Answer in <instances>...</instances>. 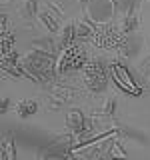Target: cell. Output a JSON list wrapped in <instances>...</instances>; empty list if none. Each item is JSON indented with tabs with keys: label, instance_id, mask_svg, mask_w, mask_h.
Returning <instances> with one entry per match:
<instances>
[{
	"label": "cell",
	"instance_id": "cell-1",
	"mask_svg": "<svg viewBox=\"0 0 150 160\" xmlns=\"http://www.w3.org/2000/svg\"><path fill=\"white\" fill-rule=\"evenodd\" d=\"M20 64H22V70L28 78L36 80L42 86H52L56 84V58L52 54L40 52V50H30L26 52L22 58H20Z\"/></svg>",
	"mask_w": 150,
	"mask_h": 160
},
{
	"label": "cell",
	"instance_id": "cell-2",
	"mask_svg": "<svg viewBox=\"0 0 150 160\" xmlns=\"http://www.w3.org/2000/svg\"><path fill=\"white\" fill-rule=\"evenodd\" d=\"M122 130H116L112 134H100L98 138H92L88 142L80 144V146H74L72 150V160H102L104 154L110 152L116 136H120Z\"/></svg>",
	"mask_w": 150,
	"mask_h": 160
},
{
	"label": "cell",
	"instance_id": "cell-3",
	"mask_svg": "<svg viewBox=\"0 0 150 160\" xmlns=\"http://www.w3.org/2000/svg\"><path fill=\"white\" fill-rule=\"evenodd\" d=\"M84 72V84L90 92H102L108 84V72H110V66L106 64V60L102 58H92L84 64L82 68Z\"/></svg>",
	"mask_w": 150,
	"mask_h": 160
},
{
	"label": "cell",
	"instance_id": "cell-4",
	"mask_svg": "<svg viewBox=\"0 0 150 160\" xmlns=\"http://www.w3.org/2000/svg\"><path fill=\"white\" fill-rule=\"evenodd\" d=\"M74 150V136L72 134H60L48 140L38 150V160H68Z\"/></svg>",
	"mask_w": 150,
	"mask_h": 160
},
{
	"label": "cell",
	"instance_id": "cell-5",
	"mask_svg": "<svg viewBox=\"0 0 150 160\" xmlns=\"http://www.w3.org/2000/svg\"><path fill=\"white\" fill-rule=\"evenodd\" d=\"M116 2L114 0H88L84 4V18L90 20L94 26L112 24V18L116 16Z\"/></svg>",
	"mask_w": 150,
	"mask_h": 160
},
{
	"label": "cell",
	"instance_id": "cell-6",
	"mask_svg": "<svg viewBox=\"0 0 150 160\" xmlns=\"http://www.w3.org/2000/svg\"><path fill=\"white\" fill-rule=\"evenodd\" d=\"M88 62V52L82 44L74 42L72 46H68L66 50L58 52V60H56V70L58 74H68L74 72L78 68H84V64Z\"/></svg>",
	"mask_w": 150,
	"mask_h": 160
},
{
	"label": "cell",
	"instance_id": "cell-7",
	"mask_svg": "<svg viewBox=\"0 0 150 160\" xmlns=\"http://www.w3.org/2000/svg\"><path fill=\"white\" fill-rule=\"evenodd\" d=\"M124 38V32L120 28H116L114 24H102V26H96L94 28V34H92V44L98 48H104V50H118L120 42Z\"/></svg>",
	"mask_w": 150,
	"mask_h": 160
},
{
	"label": "cell",
	"instance_id": "cell-8",
	"mask_svg": "<svg viewBox=\"0 0 150 160\" xmlns=\"http://www.w3.org/2000/svg\"><path fill=\"white\" fill-rule=\"evenodd\" d=\"M110 74H112V78L116 80V84L124 90V92L132 94V96H138V94L142 92V86H140L136 80H132V76L128 74V70L124 68L122 62H112L110 64Z\"/></svg>",
	"mask_w": 150,
	"mask_h": 160
},
{
	"label": "cell",
	"instance_id": "cell-9",
	"mask_svg": "<svg viewBox=\"0 0 150 160\" xmlns=\"http://www.w3.org/2000/svg\"><path fill=\"white\" fill-rule=\"evenodd\" d=\"M66 126L70 128V132L76 134L80 138H86L90 134V128H92V122L82 114V110L78 108H72L70 112L66 114Z\"/></svg>",
	"mask_w": 150,
	"mask_h": 160
},
{
	"label": "cell",
	"instance_id": "cell-10",
	"mask_svg": "<svg viewBox=\"0 0 150 160\" xmlns=\"http://www.w3.org/2000/svg\"><path fill=\"white\" fill-rule=\"evenodd\" d=\"M0 66H2V72L8 74V76L12 78H24L26 74H24L22 70V64H20V58L18 54L14 52H8V54H2V60H0Z\"/></svg>",
	"mask_w": 150,
	"mask_h": 160
},
{
	"label": "cell",
	"instance_id": "cell-11",
	"mask_svg": "<svg viewBox=\"0 0 150 160\" xmlns=\"http://www.w3.org/2000/svg\"><path fill=\"white\" fill-rule=\"evenodd\" d=\"M140 44H142V40H138L136 34H124V38H122V42H120V46H118L116 52L122 58H130L138 50Z\"/></svg>",
	"mask_w": 150,
	"mask_h": 160
},
{
	"label": "cell",
	"instance_id": "cell-12",
	"mask_svg": "<svg viewBox=\"0 0 150 160\" xmlns=\"http://www.w3.org/2000/svg\"><path fill=\"white\" fill-rule=\"evenodd\" d=\"M58 14L60 12H54L50 8H40L38 10V20L42 22V26L48 30V32H58Z\"/></svg>",
	"mask_w": 150,
	"mask_h": 160
},
{
	"label": "cell",
	"instance_id": "cell-13",
	"mask_svg": "<svg viewBox=\"0 0 150 160\" xmlns=\"http://www.w3.org/2000/svg\"><path fill=\"white\" fill-rule=\"evenodd\" d=\"M74 96V90L68 88V86H60L52 92V96H50V108H60L62 104H66L70 98Z\"/></svg>",
	"mask_w": 150,
	"mask_h": 160
},
{
	"label": "cell",
	"instance_id": "cell-14",
	"mask_svg": "<svg viewBox=\"0 0 150 160\" xmlns=\"http://www.w3.org/2000/svg\"><path fill=\"white\" fill-rule=\"evenodd\" d=\"M138 26H140V16L136 14V10L134 8L126 10V16H124V20H122L120 30H122L124 34H134L138 30Z\"/></svg>",
	"mask_w": 150,
	"mask_h": 160
},
{
	"label": "cell",
	"instance_id": "cell-15",
	"mask_svg": "<svg viewBox=\"0 0 150 160\" xmlns=\"http://www.w3.org/2000/svg\"><path fill=\"white\" fill-rule=\"evenodd\" d=\"M74 42H76V32H74V22H70V24H66V26L62 28V32H60V40H58V52L66 50L68 46H72Z\"/></svg>",
	"mask_w": 150,
	"mask_h": 160
},
{
	"label": "cell",
	"instance_id": "cell-16",
	"mask_svg": "<svg viewBox=\"0 0 150 160\" xmlns=\"http://www.w3.org/2000/svg\"><path fill=\"white\" fill-rule=\"evenodd\" d=\"M38 2L36 0H24L22 4L18 6V16L20 18H24V20H34V18H38Z\"/></svg>",
	"mask_w": 150,
	"mask_h": 160
},
{
	"label": "cell",
	"instance_id": "cell-17",
	"mask_svg": "<svg viewBox=\"0 0 150 160\" xmlns=\"http://www.w3.org/2000/svg\"><path fill=\"white\" fill-rule=\"evenodd\" d=\"M94 28L96 26L86 18H80L78 22H74V32H76V38H80V40H90L94 34Z\"/></svg>",
	"mask_w": 150,
	"mask_h": 160
},
{
	"label": "cell",
	"instance_id": "cell-18",
	"mask_svg": "<svg viewBox=\"0 0 150 160\" xmlns=\"http://www.w3.org/2000/svg\"><path fill=\"white\" fill-rule=\"evenodd\" d=\"M0 160H16V148H14V138L6 134L0 146Z\"/></svg>",
	"mask_w": 150,
	"mask_h": 160
},
{
	"label": "cell",
	"instance_id": "cell-19",
	"mask_svg": "<svg viewBox=\"0 0 150 160\" xmlns=\"http://www.w3.org/2000/svg\"><path fill=\"white\" fill-rule=\"evenodd\" d=\"M14 110H16V114L20 118H28V116H32V114L38 112V104L34 102V100H20Z\"/></svg>",
	"mask_w": 150,
	"mask_h": 160
},
{
	"label": "cell",
	"instance_id": "cell-20",
	"mask_svg": "<svg viewBox=\"0 0 150 160\" xmlns=\"http://www.w3.org/2000/svg\"><path fill=\"white\" fill-rule=\"evenodd\" d=\"M32 48L40 50V52H46V54H52V56H56V52H58V44H54L50 38H36L32 42Z\"/></svg>",
	"mask_w": 150,
	"mask_h": 160
},
{
	"label": "cell",
	"instance_id": "cell-21",
	"mask_svg": "<svg viewBox=\"0 0 150 160\" xmlns=\"http://www.w3.org/2000/svg\"><path fill=\"white\" fill-rule=\"evenodd\" d=\"M138 76L144 86H150V56H146L138 64Z\"/></svg>",
	"mask_w": 150,
	"mask_h": 160
},
{
	"label": "cell",
	"instance_id": "cell-22",
	"mask_svg": "<svg viewBox=\"0 0 150 160\" xmlns=\"http://www.w3.org/2000/svg\"><path fill=\"white\" fill-rule=\"evenodd\" d=\"M0 48H2V54L12 52V48H14V36L10 32H2V38H0Z\"/></svg>",
	"mask_w": 150,
	"mask_h": 160
},
{
	"label": "cell",
	"instance_id": "cell-23",
	"mask_svg": "<svg viewBox=\"0 0 150 160\" xmlns=\"http://www.w3.org/2000/svg\"><path fill=\"white\" fill-rule=\"evenodd\" d=\"M114 108H116V100H114V98H108L106 102H104V106H102V114L112 116V114H114Z\"/></svg>",
	"mask_w": 150,
	"mask_h": 160
},
{
	"label": "cell",
	"instance_id": "cell-24",
	"mask_svg": "<svg viewBox=\"0 0 150 160\" xmlns=\"http://www.w3.org/2000/svg\"><path fill=\"white\" fill-rule=\"evenodd\" d=\"M8 110V98L4 96V100H2V112H6Z\"/></svg>",
	"mask_w": 150,
	"mask_h": 160
},
{
	"label": "cell",
	"instance_id": "cell-25",
	"mask_svg": "<svg viewBox=\"0 0 150 160\" xmlns=\"http://www.w3.org/2000/svg\"><path fill=\"white\" fill-rule=\"evenodd\" d=\"M78 2H82V4H86V2H88V0H78Z\"/></svg>",
	"mask_w": 150,
	"mask_h": 160
}]
</instances>
